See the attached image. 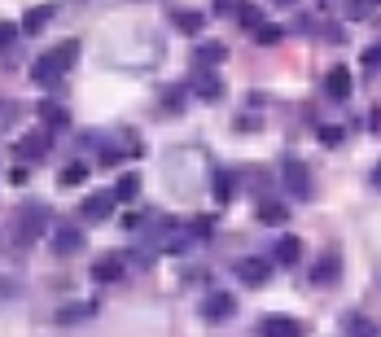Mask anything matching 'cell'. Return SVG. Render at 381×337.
<instances>
[{"label":"cell","instance_id":"26","mask_svg":"<svg viewBox=\"0 0 381 337\" xmlns=\"http://www.w3.org/2000/svg\"><path fill=\"white\" fill-rule=\"evenodd\" d=\"M175 22H180V27H184L189 35H197L201 27H206V18H201V13H175Z\"/></svg>","mask_w":381,"mask_h":337},{"label":"cell","instance_id":"12","mask_svg":"<svg viewBox=\"0 0 381 337\" xmlns=\"http://www.w3.org/2000/svg\"><path fill=\"white\" fill-rule=\"evenodd\" d=\"M40 123L48 127V132H66V123H70V114L57 106V101H40Z\"/></svg>","mask_w":381,"mask_h":337},{"label":"cell","instance_id":"22","mask_svg":"<svg viewBox=\"0 0 381 337\" xmlns=\"http://www.w3.org/2000/svg\"><path fill=\"white\" fill-rule=\"evenodd\" d=\"M237 22H241V27H254V31H259L267 18H263V9H259V5H241V9H237Z\"/></svg>","mask_w":381,"mask_h":337},{"label":"cell","instance_id":"28","mask_svg":"<svg viewBox=\"0 0 381 337\" xmlns=\"http://www.w3.org/2000/svg\"><path fill=\"white\" fill-rule=\"evenodd\" d=\"M215 197H219V201L233 197V184H228V175H223V171H215Z\"/></svg>","mask_w":381,"mask_h":337},{"label":"cell","instance_id":"31","mask_svg":"<svg viewBox=\"0 0 381 337\" xmlns=\"http://www.w3.org/2000/svg\"><path fill=\"white\" fill-rule=\"evenodd\" d=\"M189 232H193V237H211V219H193Z\"/></svg>","mask_w":381,"mask_h":337},{"label":"cell","instance_id":"13","mask_svg":"<svg viewBox=\"0 0 381 337\" xmlns=\"http://www.w3.org/2000/svg\"><path fill=\"white\" fill-rule=\"evenodd\" d=\"M44 57H48V62H53V66L66 74V70L74 66V57H79V40H66V44H57L53 53H44Z\"/></svg>","mask_w":381,"mask_h":337},{"label":"cell","instance_id":"6","mask_svg":"<svg viewBox=\"0 0 381 337\" xmlns=\"http://www.w3.org/2000/svg\"><path fill=\"white\" fill-rule=\"evenodd\" d=\"M237 276H241L245 284H263V280L272 276V258H241V263H237Z\"/></svg>","mask_w":381,"mask_h":337},{"label":"cell","instance_id":"1","mask_svg":"<svg viewBox=\"0 0 381 337\" xmlns=\"http://www.w3.org/2000/svg\"><path fill=\"white\" fill-rule=\"evenodd\" d=\"M44 223H48V211H44L40 201H27L18 211V219H13V237L18 241H35L40 232H44Z\"/></svg>","mask_w":381,"mask_h":337},{"label":"cell","instance_id":"16","mask_svg":"<svg viewBox=\"0 0 381 337\" xmlns=\"http://www.w3.org/2000/svg\"><path fill=\"white\" fill-rule=\"evenodd\" d=\"M338 272H342V258H338V254H324L320 263L311 267V280H316V284H328V280H338Z\"/></svg>","mask_w":381,"mask_h":337},{"label":"cell","instance_id":"9","mask_svg":"<svg viewBox=\"0 0 381 337\" xmlns=\"http://www.w3.org/2000/svg\"><path fill=\"white\" fill-rule=\"evenodd\" d=\"M259 337H302V324L285 320V316H272V320L259 324Z\"/></svg>","mask_w":381,"mask_h":337},{"label":"cell","instance_id":"2","mask_svg":"<svg viewBox=\"0 0 381 337\" xmlns=\"http://www.w3.org/2000/svg\"><path fill=\"white\" fill-rule=\"evenodd\" d=\"M281 179H285V189H289L294 197H311V179H307V167H302L298 158H285V167H281Z\"/></svg>","mask_w":381,"mask_h":337},{"label":"cell","instance_id":"23","mask_svg":"<svg viewBox=\"0 0 381 337\" xmlns=\"http://www.w3.org/2000/svg\"><path fill=\"white\" fill-rule=\"evenodd\" d=\"M281 35H285V27H276V22H263V27L254 31V40H259L263 48H267V44H281Z\"/></svg>","mask_w":381,"mask_h":337},{"label":"cell","instance_id":"18","mask_svg":"<svg viewBox=\"0 0 381 337\" xmlns=\"http://www.w3.org/2000/svg\"><path fill=\"white\" fill-rule=\"evenodd\" d=\"M31 79H35V84H40V88H53V84H57V79H62V70H57V66H53V62H48V57H40V62H35V66H31Z\"/></svg>","mask_w":381,"mask_h":337},{"label":"cell","instance_id":"34","mask_svg":"<svg viewBox=\"0 0 381 337\" xmlns=\"http://www.w3.org/2000/svg\"><path fill=\"white\" fill-rule=\"evenodd\" d=\"M281 5H294V0H281Z\"/></svg>","mask_w":381,"mask_h":337},{"label":"cell","instance_id":"3","mask_svg":"<svg viewBox=\"0 0 381 337\" xmlns=\"http://www.w3.org/2000/svg\"><path fill=\"white\" fill-rule=\"evenodd\" d=\"M298 258H302V241L298 237H289V232H285V237H276V245H272V263L276 267H294Z\"/></svg>","mask_w":381,"mask_h":337},{"label":"cell","instance_id":"7","mask_svg":"<svg viewBox=\"0 0 381 337\" xmlns=\"http://www.w3.org/2000/svg\"><path fill=\"white\" fill-rule=\"evenodd\" d=\"M48 145H53V140H48V127H44V132H31V140H18L13 149H18V158L22 162H35V158H44V153H48Z\"/></svg>","mask_w":381,"mask_h":337},{"label":"cell","instance_id":"10","mask_svg":"<svg viewBox=\"0 0 381 337\" xmlns=\"http://www.w3.org/2000/svg\"><path fill=\"white\" fill-rule=\"evenodd\" d=\"M189 92L201 96V101H219V96H223V84H219V74H206V70H201L197 79L189 84Z\"/></svg>","mask_w":381,"mask_h":337},{"label":"cell","instance_id":"24","mask_svg":"<svg viewBox=\"0 0 381 337\" xmlns=\"http://www.w3.org/2000/svg\"><path fill=\"white\" fill-rule=\"evenodd\" d=\"M184 96H189V88H167V92H162V106H167L171 114H180V110H184Z\"/></svg>","mask_w":381,"mask_h":337},{"label":"cell","instance_id":"30","mask_svg":"<svg viewBox=\"0 0 381 337\" xmlns=\"http://www.w3.org/2000/svg\"><path fill=\"white\" fill-rule=\"evenodd\" d=\"M364 66H372V70L381 66V44H372V48H364Z\"/></svg>","mask_w":381,"mask_h":337},{"label":"cell","instance_id":"15","mask_svg":"<svg viewBox=\"0 0 381 337\" xmlns=\"http://www.w3.org/2000/svg\"><path fill=\"white\" fill-rule=\"evenodd\" d=\"M79 245H84V232H79V228H57V232H53V250H57V254H74Z\"/></svg>","mask_w":381,"mask_h":337},{"label":"cell","instance_id":"17","mask_svg":"<svg viewBox=\"0 0 381 337\" xmlns=\"http://www.w3.org/2000/svg\"><path fill=\"white\" fill-rule=\"evenodd\" d=\"M193 57H197V66H219V62L228 57V48H223L219 40H206V44H197Z\"/></svg>","mask_w":381,"mask_h":337},{"label":"cell","instance_id":"8","mask_svg":"<svg viewBox=\"0 0 381 337\" xmlns=\"http://www.w3.org/2000/svg\"><path fill=\"white\" fill-rule=\"evenodd\" d=\"M114 201H118L114 189H110V193H92V197H84V215H88V219H110V215H114Z\"/></svg>","mask_w":381,"mask_h":337},{"label":"cell","instance_id":"14","mask_svg":"<svg viewBox=\"0 0 381 337\" xmlns=\"http://www.w3.org/2000/svg\"><path fill=\"white\" fill-rule=\"evenodd\" d=\"M53 5H40V9H27V18H22V31H31V35H40L48 22H53Z\"/></svg>","mask_w":381,"mask_h":337},{"label":"cell","instance_id":"27","mask_svg":"<svg viewBox=\"0 0 381 337\" xmlns=\"http://www.w3.org/2000/svg\"><path fill=\"white\" fill-rule=\"evenodd\" d=\"M13 35H18V27H13V22H5V18H0V53H5V48L13 44Z\"/></svg>","mask_w":381,"mask_h":337},{"label":"cell","instance_id":"11","mask_svg":"<svg viewBox=\"0 0 381 337\" xmlns=\"http://www.w3.org/2000/svg\"><path fill=\"white\" fill-rule=\"evenodd\" d=\"M118 276H123V258H118V254L96 258V263H92V280H96V284H114Z\"/></svg>","mask_w":381,"mask_h":337},{"label":"cell","instance_id":"32","mask_svg":"<svg viewBox=\"0 0 381 337\" xmlns=\"http://www.w3.org/2000/svg\"><path fill=\"white\" fill-rule=\"evenodd\" d=\"M140 219H145V215H140V211H127V215H123V228H136V223H140Z\"/></svg>","mask_w":381,"mask_h":337},{"label":"cell","instance_id":"5","mask_svg":"<svg viewBox=\"0 0 381 337\" xmlns=\"http://www.w3.org/2000/svg\"><path fill=\"white\" fill-rule=\"evenodd\" d=\"M237 311V302H233V294H211L206 302H201V316H206L211 324H223L228 316Z\"/></svg>","mask_w":381,"mask_h":337},{"label":"cell","instance_id":"29","mask_svg":"<svg viewBox=\"0 0 381 337\" xmlns=\"http://www.w3.org/2000/svg\"><path fill=\"white\" fill-rule=\"evenodd\" d=\"M342 136H346L342 127H320V140H324V145H342Z\"/></svg>","mask_w":381,"mask_h":337},{"label":"cell","instance_id":"25","mask_svg":"<svg viewBox=\"0 0 381 337\" xmlns=\"http://www.w3.org/2000/svg\"><path fill=\"white\" fill-rule=\"evenodd\" d=\"M346 333H350V337H377V328H372L364 316H346Z\"/></svg>","mask_w":381,"mask_h":337},{"label":"cell","instance_id":"21","mask_svg":"<svg viewBox=\"0 0 381 337\" xmlns=\"http://www.w3.org/2000/svg\"><path fill=\"white\" fill-rule=\"evenodd\" d=\"M285 219H289V211H285V206H276V201H259V223L276 228V223H285Z\"/></svg>","mask_w":381,"mask_h":337},{"label":"cell","instance_id":"4","mask_svg":"<svg viewBox=\"0 0 381 337\" xmlns=\"http://www.w3.org/2000/svg\"><path fill=\"white\" fill-rule=\"evenodd\" d=\"M350 88H355V79H350V70H346V66H333V70L324 74V92H328V101H346Z\"/></svg>","mask_w":381,"mask_h":337},{"label":"cell","instance_id":"19","mask_svg":"<svg viewBox=\"0 0 381 337\" xmlns=\"http://www.w3.org/2000/svg\"><path fill=\"white\" fill-rule=\"evenodd\" d=\"M136 193H140V175L136 171H123V179L114 184V197L118 201H136Z\"/></svg>","mask_w":381,"mask_h":337},{"label":"cell","instance_id":"20","mask_svg":"<svg viewBox=\"0 0 381 337\" xmlns=\"http://www.w3.org/2000/svg\"><path fill=\"white\" fill-rule=\"evenodd\" d=\"M57 179H62V189H74V184H84V179H88V162H66Z\"/></svg>","mask_w":381,"mask_h":337},{"label":"cell","instance_id":"33","mask_svg":"<svg viewBox=\"0 0 381 337\" xmlns=\"http://www.w3.org/2000/svg\"><path fill=\"white\" fill-rule=\"evenodd\" d=\"M372 184H377V189H381V162H377V171H372Z\"/></svg>","mask_w":381,"mask_h":337}]
</instances>
